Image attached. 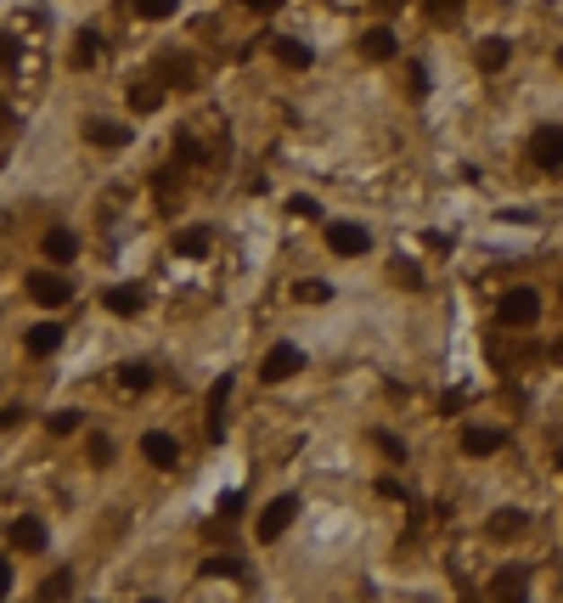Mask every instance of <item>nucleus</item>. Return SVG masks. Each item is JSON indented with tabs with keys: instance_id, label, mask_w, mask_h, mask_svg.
<instances>
[{
	"instance_id": "obj_1",
	"label": "nucleus",
	"mask_w": 563,
	"mask_h": 603,
	"mask_svg": "<svg viewBox=\"0 0 563 603\" xmlns=\"http://www.w3.org/2000/svg\"><path fill=\"white\" fill-rule=\"evenodd\" d=\"M496 322L502 327H535L541 322V294L535 288H507V294L496 299Z\"/></svg>"
},
{
	"instance_id": "obj_2",
	"label": "nucleus",
	"mask_w": 563,
	"mask_h": 603,
	"mask_svg": "<svg viewBox=\"0 0 563 603\" xmlns=\"http://www.w3.org/2000/svg\"><path fill=\"white\" fill-rule=\"evenodd\" d=\"M299 372H304V350H299V344H277V350L265 356L260 378H265V384H287V378H299Z\"/></svg>"
},
{
	"instance_id": "obj_3",
	"label": "nucleus",
	"mask_w": 563,
	"mask_h": 603,
	"mask_svg": "<svg viewBox=\"0 0 563 603\" xmlns=\"http://www.w3.org/2000/svg\"><path fill=\"white\" fill-rule=\"evenodd\" d=\"M299 519V496H277V502H265V513H260V542H277V536H287V525Z\"/></svg>"
},
{
	"instance_id": "obj_4",
	"label": "nucleus",
	"mask_w": 563,
	"mask_h": 603,
	"mask_svg": "<svg viewBox=\"0 0 563 603\" xmlns=\"http://www.w3.org/2000/svg\"><path fill=\"white\" fill-rule=\"evenodd\" d=\"M225 406H232V378H215V389H208V412H203V434L208 446L225 440Z\"/></svg>"
},
{
	"instance_id": "obj_5",
	"label": "nucleus",
	"mask_w": 563,
	"mask_h": 603,
	"mask_svg": "<svg viewBox=\"0 0 563 603\" xmlns=\"http://www.w3.org/2000/svg\"><path fill=\"white\" fill-rule=\"evenodd\" d=\"M530 153L541 170H563V124H541L535 141H530Z\"/></svg>"
},
{
	"instance_id": "obj_6",
	"label": "nucleus",
	"mask_w": 563,
	"mask_h": 603,
	"mask_svg": "<svg viewBox=\"0 0 563 603\" xmlns=\"http://www.w3.org/2000/svg\"><path fill=\"white\" fill-rule=\"evenodd\" d=\"M29 299L34 305H68L74 288H68V277H57V271H34L29 277Z\"/></svg>"
},
{
	"instance_id": "obj_7",
	"label": "nucleus",
	"mask_w": 563,
	"mask_h": 603,
	"mask_svg": "<svg viewBox=\"0 0 563 603\" xmlns=\"http://www.w3.org/2000/svg\"><path fill=\"white\" fill-rule=\"evenodd\" d=\"M327 248H332V254H366V248H372V237H366V226L332 220V226H327Z\"/></svg>"
},
{
	"instance_id": "obj_8",
	"label": "nucleus",
	"mask_w": 563,
	"mask_h": 603,
	"mask_svg": "<svg viewBox=\"0 0 563 603\" xmlns=\"http://www.w3.org/2000/svg\"><path fill=\"white\" fill-rule=\"evenodd\" d=\"M85 141H91V147H108V153H119L124 141H130V124H113V119H85Z\"/></svg>"
},
{
	"instance_id": "obj_9",
	"label": "nucleus",
	"mask_w": 563,
	"mask_h": 603,
	"mask_svg": "<svg viewBox=\"0 0 563 603\" xmlns=\"http://www.w3.org/2000/svg\"><path fill=\"white\" fill-rule=\"evenodd\" d=\"M270 51H277V62H282V68H294V74H304L310 62H316V51H310L304 40H294V34H277V40H270Z\"/></svg>"
},
{
	"instance_id": "obj_10",
	"label": "nucleus",
	"mask_w": 563,
	"mask_h": 603,
	"mask_svg": "<svg viewBox=\"0 0 563 603\" xmlns=\"http://www.w3.org/2000/svg\"><path fill=\"white\" fill-rule=\"evenodd\" d=\"M141 457H147L153 468H175V463H180V446H175L163 429H153V434H141Z\"/></svg>"
},
{
	"instance_id": "obj_11",
	"label": "nucleus",
	"mask_w": 563,
	"mask_h": 603,
	"mask_svg": "<svg viewBox=\"0 0 563 603\" xmlns=\"http://www.w3.org/2000/svg\"><path fill=\"white\" fill-rule=\"evenodd\" d=\"M394 51H400L394 29H383V23H378V29H366V34H361V57H366V62H394Z\"/></svg>"
},
{
	"instance_id": "obj_12",
	"label": "nucleus",
	"mask_w": 563,
	"mask_h": 603,
	"mask_svg": "<svg viewBox=\"0 0 563 603\" xmlns=\"http://www.w3.org/2000/svg\"><path fill=\"white\" fill-rule=\"evenodd\" d=\"M101 305H108L113 316H136V310L147 305V294H141L136 282H119V288H108V294H101Z\"/></svg>"
},
{
	"instance_id": "obj_13",
	"label": "nucleus",
	"mask_w": 563,
	"mask_h": 603,
	"mask_svg": "<svg viewBox=\"0 0 563 603\" xmlns=\"http://www.w3.org/2000/svg\"><path fill=\"white\" fill-rule=\"evenodd\" d=\"M485 530H490V536H502V542H513V536H524V530H530V513H524V508H496Z\"/></svg>"
},
{
	"instance_id": "obj_14",
	"label": "nucleus",
	"mask_w": 563,
	"mask_h": 603,
	"mask_svg": "<svg viewBox=\"0 0 563 603\" xmlns=\"http://www.w3.org/2000/svg\"><path fill=\"white\" fill-rule=\"evenodd\" d=\"M490 592H496V598H524V592H530V570H524V564H507V570H496Z\"/></svg>"
},
{
	"instance_id": "obj_15",
	"label": "nucleus",
	"mask_w": 563,
	"mask_h": 603,
	"mask_svg": "<svg viewBox=\"0 0 563 603\" xmlns=\"http://www.w3.org/2000/svg\"><path fill=\"white\" fill-rule=\"evenodd\" d=\"M23 344H29V356H51V350H62V327L57 322H34L23 333Z\"/></svg>"
},
{
	"instance_id": "obj_16",
	"label": "nucleus",
	"mask_w": 563,
	"mask_h": 603,
	"mask_svg": "<svg viewBox=\"0 0 563 603\" xmlns=\"http://www.w3.org/2000/svg\"><path fill=\"white\" fill-rule=\"evenodd\" d=\"M502 446H507L502 429H468V434H462V451H468V457H496Z\"/></svg>"
},
{
	"instance_id": "obj_17",
	"label": "nucleus",
	"mask_w": 563,
	"mask_h": 603,
	"mask_svg": "<svg viewBox=\"0 0 563 603\" xmlns=\"http://www.w3.org/2000/svg\"><path fill=\"white\" fill-rule=\"evenodd\" d=\"M12 547L17 553H46V525H40V519H17L12 525Z\"/></svg>"
},
{
	"instance_id": "obj_18",
	"label": "nucleus",
	"mask_w": 563,
	"mask_h": 603,
	"mask_svg": "<svg viewBox=\"0 0 563 603\" xmlns=\"http://www.w3.org/2000/svg\"><path fill=\"white\" fill-rule=\"evenodd\" d=\"M208 248H215V232H208V226H186L175 237V254H186V260H203Z\"/></svg>"
},
{
	"instance_id": "obj_19",
	"label": "nucleus",
	"mask_w": 563,
	"mask_h": 603,
	"mask_svg": "<svg viewBox=\"0 0 563 603\" xmlns=\"http://www.w3.org/2000/svg\"><path fill=\"white\" fill-rule=\"evenodd\" d=\"M507 57H513V46H507V40H485V46L473 51V62H479V68H485V74L507 68Z\"/></svg>"
},
{
	"instance_id": "obj_20",
	"label": "nucleus",
	"mask_w": 563,
	"mask_h": 603,
	"mask_svg": "<svg viewBox=\"0 0 563 603\" xmlns=\"http://www.w3.org/2000/svg\"><path fill=\"white\" fill-rule=\"evenodd\" d=\"M46 254L51 260H74L79 254V237L68 232V226H51V232H46Z\"/></svg>"
},
{
	"instance_id": "obj_21",
	"label": "nucleus",
	"mask_w": 563,
	"mask_h": 603,
	"mask_svg": "<svg viewBox=\"0 0 563 603\" xmlns=\"http://www.w3.org/2000/svg\"><path fill=\"white\" fill-rule=\"evenodd\" d=\"M198 575H208V581H242L248 570H242V558H203Z\"/></svg>"
},
{
	"instance_id": "obj_22",
	"label": "nucleus",
	"mask_w": 563,
	"mask_h": 603,
	"mask_svg": "<svg viewBox=\"0 0 563 603\" xmlns=\"http://www.w3.org/2000/svg\"><path fill=\"white\" fill-rule=\"evenodd\" d=\"M119 384H124V389H136V395H141V389H153V367L124 361V367H119Z\"/></svg>"
},
{
	"instance_id": "obj_23",
	"label": "nucleus",
	"mask_w": 563,
	"mask_h": 603,
	"mask_svg": "<svg viewBox=\"0 0 563 603\" xmlns=\"http://www.w3.org/2000/svg\"><path fill=\"white\" fill-rule=\"evenodd\" d=\"M180 0H136V17H147V23H163V17H175Z\"/></svg>"
},
{
	"instance_id": "obj_24",
	"label": "nucleus",
	"mask_w": 563,
	"mask_h": 603,
	"mask_svg": "<svg viewBox=\"0 0 563 603\" xmlns=\"http://www.w3.org/2000/svg\"><path fill=\"white\" fill-rule=\"evenodd\" d=\"M158 102H163L158 85H130V108H136V113H158Z\"/></svg>"
},
{
	"instance_id": "obj_25",
	"label": "nucleus",
	"mask_w": 563,
	"mask_h": 603,
	"mask_svg": "<svg viewBox=\"0 0 563 603\" xmlns=\"http://www.w3.org/2000/svg\"><path fill=\"white\" fill-rule=\"evenodd\" d=\"M46 429H51V434H79V429H85V418H79V412H51Z\"/></svg>"
},
{
	"instance_id": "obj_26",
	"label": "nucleus",
	"mask_w": 563,
	"mask_h": 603,
	"mask_svg": "<svg viewBox=\"0 0 563 603\" xmlns=\"http://www.w3.org/2000/svg\"><path fill=\"white\" fill-rule=\"evenodd\" d=\"M68 592H74V570H57L46 587H40V598H68Z\"/></svg>"
},
{
	"instance_id": "obj_27",
	"label": "nucleus",
	"mask_w": 563,
	"mask_h": 603,
	"mask_svg": "<svg viewBox=\"0 0 563 603\" xmlns=\"http://www.w3.org/2000/svg\"><path fill=\"white\" fill-rule=\"evenodd\" d=\"M372 440H378V451L389 457V463H406V446H400V440H394V434H389V429H378V434H372Z\"/></svg>"
},
{
	"instance_id": "obj_28",
	"label": "nucleus",
	"mask_w": 563,
	"mask_h": 603,
	"mask_svg": "<svg viewBox=\"0 0 563 603\" xmlns=\"http://www.w3.org/2000/svg\"><path fill=\"white\" fill-rule=\"evenodd\" d=\"M294 294H299L304 305H327V299H332V288H327V282H299Z\"/></svg>"
},
{
	"instance_id": "obj_29",
	"label": "nucleus",
	"mask_w": 563,
	"mask_h": 603,
	"mask_svg": "<svg viewBox=\"0 0 563 603\" xmlns=\"http://www.w3.org/2000/svg\"><path fill=\"white\" fill-rule=\"evenodd\" d=\"M287 215H299V220H316V215H321V203L299 192V198H287Z\"/></svg>"
},
{
	"instance_id": "obj_30",
	"label": "nucleus",
	"mask_w": 563,
	"mask_h": 603,
	"mask_svg": "<svg viewBox=\"0 0 563 603\" xmlns=\"http://www.w3.org/2000/svg\"><path fill=\"white\" fill-rule=\"evenodd\" d=\"M91 463H96V468L113 463V440H108V434H91Z\"/></svg>"
},
{
	"instance_id": "obj_31",
	"label": "nucleus",
	"mask_w": 563,
	"mask_h": 603,
	"mask_svg": "<svg viewBox=\"0 0 563 603\" xmlns=\"http://www.w3.org/2000/svg\"><path fill=\"white\" fill-rule=\"evenodd\" d=\"M96 51H101V40H96V34L85 29V40H79V46H74V62H79V68H85V62H91Z\"/></svg>"
},
{
	"instance_id": "obj_32",
	"label": "nucleus",
	"mask_w": 563,
	"mask_h": 603,
	"mask_svg": "<svg viewBox=\"0 0 563 603\" xmlns=\"http://www.w3.org/2000/svg\"><path fill=\"white\" fill-rule=\"evenodd\" d=\"M394 282H406V288H423V271H417L411 260H400V265H394Z\"/></svg>"
},
{
	"instance_id": "obj_33",
	"label": "nucleus",
	"mask_w": 563,
	"mask_h": 603,
	"mask_svg": "<svg viewBox=\"0 0 563 603\" xmlns=\"http://www.w3.org/2000/svg\"><path fill=\"white\" fill-rule=\"evenodd\" d=\"M175 158H186V164H198V158H203V147H198L192 136H180V141H175Z\"/></svg>"
},
{
	"instance_id": "obj_34",
	"label": "nucleus",
	"mask_w": 563,
	"mask_h": 603,
	"mask_svg": "<svg viewBox=\"0 0 563 603\" xmlns=\"http://www.w3.org/2000/svg\"><path fill=\"white\" fill-rule=\"evenodd\" d=\"M242 513V491H225L220 496V519H237Z\"/></svg>"
},
{
	"instance_id": "obj_35",
	"label": "nucleus",
	"mask_w": 563,
	"mask_h": 603,
	"mask_svg": "<svg viewBox=\"0 0 563 603\" xmlns=\"http://www.w3.org/2000/svg\"><path fill=\"white\" fill-rule=\"evenodd\" d=\"M411 96H428V68L423 62H411Z\"/></svg>"
},
{
	"instance_id": "obj_36",
	"label": "nucleus",
	"mask_w": 563,
	"mask_h": 603,
	"mask_svg": "<svg viewBox=\"0 0 563 603\" xmlns=\"http://www.w3.org/2000/svg\"><path fill=\"white\" fill-rule=\"evenodd\" d=\"M423 6H428V17H451L456 6H462V0H423Z\"/></svg>"
},
{
	"instance_id": "obj_37",
	"label": "nucleus",
	"mask_w": 563,
	"mask_h": 603,
	"mask_svg": "<svg viewBox=\"0 0 563 603\" xmlns=\"http://www.w3.org/2000/svg\"><path fill=\"white\" fill-rule=\"evenodd\" d=\"M6 62H17V40H12V34H0V68H6Z\"/></svg>"
},
{
	"instance_id": "obj_38",
	"label": "nucleus",
	"mask_w": 563,
	"mask_h": 603,
	"mask_svg": "<svg viewBox=\"0 0 563 603\" xmlns=\"http://www.w3.org/2000/svg\"><path fill=\"white\" fill-rule=\"evenodd\" d=\"M6 592H12V564L0 558V598H6Z\"/></svg>"
},
{
	"instance_id": "obj_39",
	"label": "nucleus",
	"mask_w": 563,
	"mask_h": 603,
	"mask_svg": "<svg viewBox=\"0 0 563 603\" xmlns=\"http://www.w3.org/2000/svg\"><path fill=\"white\" fill-rule=\"evenodd\" d=\"M242 6H254V12H277L282 0H242Z\"/></svg>"
},
{
	"instance_id": "obj_40",
	"label": "nucleus",
	"mask_w": 563,
	"mask_h": 603,
	"mask_svg": "<svg viewBox=\"0 0 563 603\" xmlns=\"http://www.w3.org/2000/svg\"><path fill=\"white\" fill-rule=\"evenodd\" d=\"M6 119H12V108H6V102H0V124H6Z\"/></svg>"
},
{
	"instance_id": "obj_41",
	"label": "nucleus",
	"mask_w": 563,
	"mask_h": 603,
	"mask_svg": "<svg viewBox=\"0 0 563 603\" xmlns=\"http://www.w3.org/2000/svg\"><path fill=\"white\" fill-rule=\"evenodd\" d=\"M383 6H406V0H383Z\"/></svg>"
},
{
	"instance_id": "obj_42",
	"label": "nucleus",
	"mask_w": 563,
	"mask_h": 603,
	"mask_svg": "<svg viewBox=\"0 0 563 603\" xmlns=\"http://www.w3.org/2000/svg\"><path fill=\"white\" fill-rule=\"evenodd\" d=\"M558 68H563V51H558Z\"/></svg>"
},
{
	"instance_id": "obj_43",
	"label": "nucleus",
	"mask_w": 563,
	"mask_h": 603,
	"mask_svg": "<svg viewBox=\"0 0 563 603\" xmlns=\"http://www.w3.org/2000/svg\"><path fill=\"white\" fill-rule=\"evenodd\" d=\"M558 468H563V451H558Z\"/></svg>"
}]
</instances>
